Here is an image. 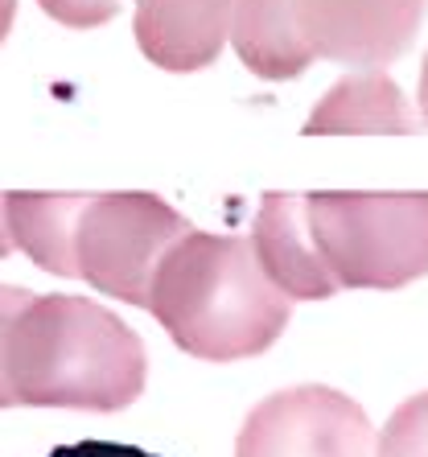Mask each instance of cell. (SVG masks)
Masks as SVG:
<instances>
[{"instance_id":"obj_13","label":"cell","mask_w":428,"mask_h":457,"mask_svg":"<svg viewBox=\"0 0 428 457\" xmlns=\"http://www.w3.org/2000/svg\"><path fill=\"white\" fill-rule=\"evenodd\" d=\"M45 17L70 29H95L119 12V0H37Z\"/></svg>"},{"instance_id":"obj_2","label":"cell","mask_w":428,"mask_h":457,"mask_svg":"<svg viewBox=\"0 0 428 457\" xmlns=\"http://www.w3.org/2000/svg\"><path fill=\"white\" fill-rule=\"evenodd\" d=\"M289 293H280L251 239L190 231L165 252L149 288L152 318L193 359L231 362L268 351L289 326Z\"/></svg>"},{"instance_id":"obj_4","label":"cell","mask_w":428,"mask_h":457,"mask_svg":"<svg viewBox=\"0 0 428 457\" xmlns=\"http://www.w3.org/2000/svg\"><path fill=\"white\" fill-rule=\"evenodd\" d=\"M190 223L157 194H91L78 219L75 260L91 288L149 309V288L160 260Z\"/></svg>"},{"instance_id":"obj_8","label":"cell","mask_w":428,"mask_h":457,"mask_svg":"<svg viewBox=\"0 0 428 457\" xmlns=\"http://www.w3.org/2000/svg\"><path fill=\"white\" fill-rule=\"evenodd\" d=\"M251 247H256L268 280L280 293H289L292 301H321L338 288L333 272L325 268L317 244H313L305 203H297L292 194H264Z\"/></svg>"},{"instance_id":"obj_7","label":"cell","mask_w":428,"mask_h":457,"mask_svg":"<svg viewBox=\"0 0 428 457\" xmlns=\"http://www.w3.org/2000/svg\"><path fill=\"white\" fill-rule=\"evenodd\" d=\"M235 0H136V46L160 71L190 75L218 58L231 37Z\"/></svg>"},{"instance_id":"obj_6","label":"cell","mask_w":428,"mask_h":457,"mask_svg":"<svg viewBox=\"0 0 428 457\" xmlns=\"http://www.w3.org/2000/svg\"><path fill=\"white\" fill-rule=\"evenodd\" d=\"M428 0H292V21L313 58L387 66L407 50Z\"/></svg>"},{"instance_id":"obj_5","label":"cell","mask_w":428,"mask_h":457,"mask_svg":"<svg viewBox=\"0 0 428 457\" xmlns=\"http://www.w3.org/2000/svg\"><path fill=\"white\" fill-rule=\"evenodd\" d=\"M235 457H371V425L330 387H292L247 416Z\"/></svg>"},{"instance_id":"obj_10","label":"cell","mask_w":428,"mask_h":457,"mask_svg":"<svg viewBox=\"0 0 428 457\" xmlns=\"http://www.w3.org/2000/svg\"><path fill=\"white\" fill-rule=\"evenodd\" d=\"M86 198L91 194H4L12 244L54 277H78L75 239Z\"/></svg>"},{"instance_id":"obj_15","label":"cell","mask_w":428,"mask_h":457,"mask_svg":"<svg viewBox=\"0 0 428 457\" xmlns=\"http://www.w3.org/2000/svg\"><path fill=\"white\" fill-rule=\"evenodd\" d=\"M50 457H157L136 445H116V441H78V445H58Z\"/></svg>"},{"instance_id":"obj_1","label":"cell","mask_w":428,"mask_h":457,"mask_svg":"<svg viewBox=\"0 0 428 457\" xmlns=\"http://www.w3.org/2000/svg\"><path fill=\"white\" fill-rule=\"evenodd\" d=\"M144 342L91 297H29L4 334L12 404L116 412L144 392Z\"/></svg>"},{"instance_id":"obj_9","label":"cell","mask_w":428,"mask_h":457,"mask_svg":"<svg viewBox=\"0 0 428 457\" xmlns=\"http://www.w3.org/2000/svg\"><path fill=\"white\" fill-rule=\"evenodd\" d=\"M420 116L407 107L404 91L379 71L363 66L325 91L321 107L305 120V132H416Z\"/></svg>"},{"instance_id":"obj_12","label":"cell","mask_w":428,"mask_h":457,"mask_svg":"<svg viewBox=\"0 0 428 457\" xmlns=\"http://www.w3.org/2000/svg\"><path fill=\"white\" fill-rule=\"evenodd\" d=\"M379 457H428V392L407 400L383 428Z\"/></svg>"},{"instance_id":"obj_14","label":"cell","mask_w":428,"mask_h":457,"mask_svg":"<svg viewBox=\"0 0 428 457\" xmlns=\"http://www.w3.org/2000/svg\"><path fill=\"white\" fill-rule=\"evenodd\" d=\"M33 293H25V288H12V285H0V408L12 404V392H9V379H4V334H9L12 318L21 313L25 305H29Z\"/></svg>"},{"instance_id":"obj_16","label":"cell","mask_w":428,"mask_h":457,"mask_svg":"<svg viewBox=\"0 0 428 457\" xmlns=\"http://www.w3.org/2000/svg\"><path fill=\"white\" fill-rule=\"evenodd\" d=\"M12 21H17V0H0V42L9 37Z\"/></svg>"},{"instance_id":"obj_11","label":"cell","mask_w":428,"mask_h":457,"mask_svg":"<svg viewBox=\"0 0 428 457\" xmlns=\"http://www.w3.org/2000/svg\"><path fill=\"white\" fill-rule=\"evenodd\" d=\"M231 42L243 66L259 79H297L313 62L292 21V0H235Z\"/></svg>"},{"instance_id":"obj_3","label":"cell","mask_w":428,"mask_h":457,"mask_svg":"<svg viewBox=\"0 0 428 457\" xmlns=\"http://www.w3.org/2000/svg\"><path fill=\"white\" fill-rule=\"evenodd\" d=\"M305 219L338 285L399 288L428 272V194H309Z\"/></svg>"},{"instance_id":"obj_18","label":"cell","mask_w":428,"mask_h":457,"mask_svg":"<svg viewBox=\"0 0 428 457\" xmlns=\"http://www.w3.org/2000/svg\"><path fill=\"white\" fill-rule=\"evenodd\" d=\"M420 120L428 124V54H424V71H420Z\"/></svg>"},{"instance_id":"obj_17","label":"cell","mask_w":428,"mask_h":457,"mask_svg":"<svg viewBox=\"0 0 428 457\" xmlns=\"http://www.w3.org/2000/svg\"><path fill=\"white\" fill-rule=\"evenodd\" d=\"M12 247V235H9V214H4V194H0V260L9 255Z\"/></svg>"}]
</instances>
